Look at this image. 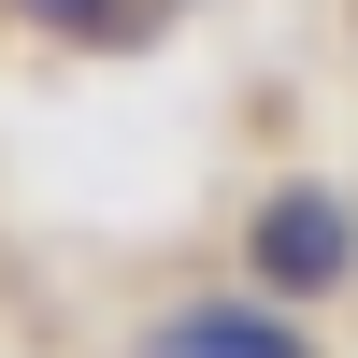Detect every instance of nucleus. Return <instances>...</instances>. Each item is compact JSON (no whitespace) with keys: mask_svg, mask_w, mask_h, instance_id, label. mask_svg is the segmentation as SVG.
I'll list each match as a JSON object with an SVG mask.
<instances>
[{"mask_svg":"<svg viewBox=\"0 0 358 358\" xmlns=\"http://www.w3.org/2000/svg\"><path fill=\"white\" fill-rule=\"evenodd\" d=\"M244 273L273 287V301H330V287L358 273V215H344L330 187H273L244 215Z\"/></svg>","mask_w":358,"mask_h":358,"instance_id":"obj_1","label":"nucleus"},{"mask_svg":"<svg viewBox=\"0 0 358 358\" xmlns=\"http://www.w3.org/2000/svg\"><path fill=\"white\" fill-rule=\"evenodd\" d=\"M143 358H315V344L287 330L273 287H244V301H187V315H158V330H143Z\"/></svg>","mask_w":358,"mask_h":358,"instance_id":"obj_2","label":"nucleus"},{"mask_svg":"<svg viewBox=\"0 0 358 358\" xmlns=\"http://www.w3.org/2000/svg\"><path fill=\"white\" fill-rule=\"evenodd\" d=\"M29 15H72V29H115V15H101V0H29Z\"/></svg>","mask_w":358,"mask_h":358,"instance_id":"obj_3","label":"nucleus"}]
</instances>
